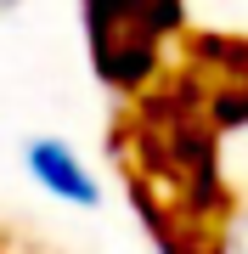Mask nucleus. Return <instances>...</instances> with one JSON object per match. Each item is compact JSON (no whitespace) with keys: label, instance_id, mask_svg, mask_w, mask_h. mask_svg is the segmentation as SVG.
Returning a JSON list of instances; mask_svg holds the SVG:
<instances>
[{"label":"nucleus","instance_id":"obj_1","mask_svg":"<svg viewBox=\"0 0 248 254\" xmlns=\"http://www.w3.org/2000/svg\"><path fill=\"white\" fill-rule=\"evenodd\" d=\"M28 170H34V181L51 192V198H62V203H79V209H96L101 203V181L91 175V164H85L68 141H56V136H40V141H28Z\"/></svg>","mask_w":248,"mask_h":254},{"label":"nucleus","instance_id":"obj_2","mask_svg":"<svg viewBox=\"0 0 248 254\" xmlns=\"http://www.w3.org/2000/svg\"><path fill=\"white\" fill-rule=\"evenodd\" d=\"M6 6H11V0H0V11H6Z\"/></svg>","mask_w":248,"mask_h":254}]
</instances>
